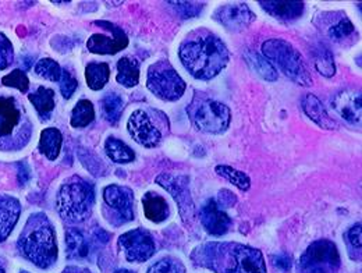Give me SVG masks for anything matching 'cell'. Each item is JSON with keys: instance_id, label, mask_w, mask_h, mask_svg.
I'll list each match as a JSON object with an SVG mask.
<instances>
[{"instance_id": "1", "label": "cell", "mask_w": 362, "mask_h": 273, "mask_svg": "<svg viewBox=\"0 0 362 273\" xmlns=\"http://www.w3.org/2000/svg\"><path fill=\"white\" fill-rule=\"evenodd\" d=\"M191 261L214 273H267L262 252L238 243L201 244L192 250Z\"/></svg>"}, {"instance_id": "2", "label": "cell", "mask_w": 362, "mask_h": 273, "mask_svg": "<svg viewBox=\"0 0 362 273\" xmlns=\"http://www.w3.org/2000/svg\"><path fill=\"white\" fill-rule=\"evenodd\" d=\"M184 69L197 80H212L228 63V50L223 41L205 28L192 31L179 47Z\"/></svg>"}, {"instance_id": "3", "label": "cell", "mask_w": 362, "mask_h": 273, "mask_svg": "<svg viewBox=\"0 0 362 273\" xmlns=\"http://www.w3.org/2000/svg\"><path fill=\"white\" fill-rule=\"evenodd\" d=\"M17 248L40 269H49L57 261V241L53 225L45 214H33L23 228Z\"/></svg>"}, {"instance_id": "4", "label": "cell", "mask_w": 362, "mask_h": 273, "mask_svg": "<svg viewBox=\"0 0 362 273\" xmlns=\"http://www.w3.org/2000/svg\"><path fill=\"white\" fill-rule=\"evenodd\" d=\"M33 134L31 122L13 96H0V151L24 148Z\"/></svg>"}, {"instance_id": "5", "label": "cell", "mask_w": 362, "mask_h": 273, "mask_svg": "<svg viewBox=\"0 0 362 273\" xmlns=\"http://www.w3.org/2000/svg\"><path fill=\"white\" fill-rule=\"evenodd\" d=\"M95 204L93 184L74 176L64 182L57 194L59 215L69 223H81L90 218Z\"/></svg>"}, {"instance_id": "6", "label": "cell", "mask_w": 362, "mask_h": 273, "mask_svg": "<svg viewBox=\"0 0 362 273\" xmlns=\"http://www.w3.org/2000/svg\"><path fill=\"white\" fill-rule=\"evenodd\" d=\"M187 115L197 130L208 134L226 132L231 120L230 109L225 103L201 92H195L191 103L187 106Z\"/></svg>"}, {"instance_id": "7", "label": "cell", "mask_w": 362, "mask_h": 273, "mask_svg": "<svg viewBox=\"0 0 362 273\" xmlns=\"http://www.w3.org/2000/svg\"><path fill=\"white\" fill-rule=\"evenodd\" d=\"M264 57L273 62L281 73L301 87H310L313 77L304 63L301 53L284 40L273 38L262 45Z\"/></svg>"}, {"instance_id": "8", "label": "cell", "mask_w": 362, "mask_h": 273, "mask_svg": "<svg viewBox=\"0 0 362 273\" xmlns=\"http://www.w3.org/2000/svg\"><path fill=\"white\" fill-rule=\"evenodd\" d=\"M146 87L159 99L175 102L182 96L187 86L168 60H159L148 69Z\"/></svg>"}, {"instance_id": "9", "label": "cell", "mask_w": 362, "mask_h": 273, "mask_svg": "<svg viewBox=\"0 0 362 273\" xmlns=\"http://www.w3.org/2000/svg\"><path fill=\"white\" fill-rule=\"evenodd\" d=\"M340 254L330 240H317L301 255L297 273H337L340 269Z\"/></svg>"}, {"instance_id": "10", "label": "cell", "mask_w": 362, "mask_h": 273, "mask_svg": "<svg viewBox=\"0 0 362 273\" xmlns=\"http://www.w3.org/2000/svg\"><path fill=\"white\" fill-rule=\"evenodd\" d=\"M103 215L112 226H123L134 221V194L130 188L112 184L103 190Z\"/></svg>"}, {"instance_id": "11", "label": "cell", "mask_w": 362, "mask_h": 273, "mask_svg": "<svg viewBox=\"0 0 362 273\" xmlns=\"http://www.w3.org/2000/svg\"><path fill=\"white\" fill-rule=\"evenodd\" d=\"M156 182L172 194L180 212L182 223L189 228L195 219V205L191 198L189 178L184 175L162 173L156 178Z\"/></svg>"}, {"instance_id": "12", "label": "cell", "mask_w": 362, "mask_h": 273, "mask_svg": "<svg viewBox=\"0 0 362 273\" xmlns=\"http://www.w3.org/2000/svg\"><path fill=\"white\" fill-rule=\"evenodd\" d=\"M119 247L123 250L129 262H145L155 254V241L145 228H134L120 236Z\"/></svg>"}, {"instance_id": "13", "label": "cell", "mask_w": 362, "mask_h": 273, "mask_svg": "<svg viewBox=\"0 0 362 273\" xmlns=\"http://www.w3.org/2000/svg\"><path fill=\"white\" fill-rule=\"evenodd\" d=\"M127 129L136 144L145 148H155L162 141L160 129L152 122L146 110L138 109L133 112L127 122Z\"/></svg>"}, {"instance_id": "14", "label": "cell", "mask_w": 362, "mask_h": 273, "mask_svg": "<svg viewBox=\"0 0 362 273\" xmlns=\"http://www.w3.org/2000/svg\"><path fill=\"white\" fill-rule=\"evenodd\" d=\"M214 20L228 31L240 33L251 25V23L255 20V14L245 3L225 4L215 11Z\"/></svg>"}, {"instance_id": "15", "label": "cell", "mask_w": 362, "mask_h": 273, "mask_svg": "<svg viewBox=\"0 0 362 273\" xmlns=\"http://www.w3.org/2000/svg\"><path fill=\"white\" fill-rule=\"evenodd\" d=\"M109 27L112 31V37H106V35H100V34L90 35V40L87 42V47L90 53L116 54L120 50L127 47L129 38H127L126 33L113 23H109Z\"/></svg>"}, {"instance_id": "16", "label": "cell", "mask_w": 362, "mask_h": 273, "mask_svg": "<svg viewBox=\"0 0 362 273\" xmlns=\"http://www.w3.org/2000/svg\"><path fill=\"white\" fill-rule=\"evenodd\" d=\"M199 219L204 228L216 237L226 234L231 226V219L226 212L216 204L215 199H208L199 209Z\"/></svg>"}, {"instance_id": "17", "label": "cell", "mask_w": 362, "mask_h": 273, "mask_svg": "<svg viewBox=\"0 0 362 273\" xmlns=\"http://www.w3.org/2000/svg\"><path fill=\"white\" fill-rule=\"evenodd\" d=\"M336 113L351 124L361 123V93L354 90H344L332 99Z\"/></svg>"}, {"instance_id": "18", "label": "cell", "mask_w": 362, "mask_h": 273, "mask_svg": "<svg viewBox=\"0 0 362 273\" xmlns=\"http://www.w3.org/2000/svg\"><path fill=\"white\" fill-rule=\"evenodd\" d=\"M21 207L18 199L10 195H0V243L4 241L18 222Z\"/></svg>"}, {"instance_id": "19", "label": "cell", "mask_w": 362, "mask_h": 273, "mask_svg": "<svg viewBox=\"0 0 362 273\" xmlns=\"http://www.w3.org/2000/svg\"><path fill=\"white\" fill-rule=\"evenodd\" d=\"M261 7L271 14L273 18L280 21H294L300 18L304 13L305 4L303 1H259Z\"/></svg>"}, {"instance_id": "20", "label": "cell", "mask_w": 362, "mask_h": 273, "mask_svg": "<svg viewBox=\"0 0 362 273\" xmlns=\"http://www.w3.org/2000/svg\"><path fill=\"white\" fill-rule=\"evenodd\" d=\"M142 205H144L145 218L152 223H162L170 215L168 201L162 195L153 191H148L142 197Z\"/></svg>"}, {"instance_id": "21", "label": "cell", "mask_w": 362, "mask_h": 273, "mask_svg": "<svg viewBox=\"0 0 362 273\" xmlns=\"http://www.w3.org/2000/svg\"><path fill=\"white\" fill-rule=\"evenodd\" d=\"M303 109L305 112V115L315 122L319 127L326 129V130H334L336 129V122L329 116L327 110L325 109V106L322 105V102L317 99L315 95L308 93L305 95V98L303 99Z\"/></svg>"}, {"instance_id": "22", "label": "cell", "mask_w": 362, "mask_h": 273, "mask_svg": "<svg viewBox=\"0 0 362 273\" xmlns=\"http://www.w3.org/2000/svg\"><path fill=\"white\" fill-rule=\"evenodd\" d=\"M90 241L83 231L70 228L66 233V255L69 260H83L90 255Z\"/></svg>"}, {"instance_id": "23", "label": "cell", "mask_w": 362, "mask_h": 273, "mask_svg": "<svg viewBox=\"0 0 362 273\" xmlns=\"http://www.w3.org/2000/svg\"><path fill=\"white\" fill-rule=\"evenodd\" d=\"M116 80L126 88H133L139 83V63L130 56H124L117 62Z\"/></svg>"}, {"instance_id": "24", "label": "cell", "mask_w": 362, "mask_h": 273, "mask_svg": "<svg viewBox=\"0 0 362 273\" xmlns=\"http://www.w3.org/2000/svg\"><path fill=\"white\" fill-rule=\"evenodd\" d=\"M105 151L107 158L113 162V163H130L136 159V153L134 151L124 144L123 141H120L119 138L115 136H109L105 142Z\"/></svg>"}, {"instance_id": "25", "label": "cell", "mask_w": 362, "mask_h": 273, "mask_svg": "<svg viewBox=\"0 0 362 273\" xmlns=\"http://www.w3.org/2000/svg\"><path fill=\"white\" fill-rule=\"evenodd\" d=\"M62 142H63L62 133L54 127H49L41 133L38 149L49 161H56L62 149Z\"/></svg>"}, {"instance_id": "26", "label": "cell", "mask_w": 362, "mask_h": 273, "mask_svg": "<svg viewBox=\"0 0 362 273\" xmlns=\"http://www.w3.org/2000/svg\"><path fill=\"white\" fill-rule=\"evenodd\" d=\"M30 102L34 105L42 120H47L54 109V92L50 88L40 87L38 90L28 95Z\"/></svg>"}, {"instance_id": "27", "label": "cell", "mask_w": 362, "mask_h": 273, "mask_svg": "<svg viewBox=\"0 0 362 273\" xmlns=\"http://www.w3.org/2000/svg\"><path fill=\"white\" fill-rule=\"evenodd\" d=\"M248 66L251 67V70L254 73H257L259 77H262L267 81H276L277 80V71L273 67V64L268 62V59H265L262 54L255 53L252 50H248L244 54Z\"/></svg>"}, {"instance_id": "28", "label": "cell", "mask_w": 362, "mask_h": 273, "mask_svg": "<svg viewBox=\"0 0 362 273\" xmlns=\"http://www.w3.org/2000/svg\"><path fill=\"white\" fill-rule=\"evenodd\" d=\"M123 108H124L123 98L116 92H109L102 98L103 117L106 122H109L113 126L119 123V120L122 117Z\"/></svg>"}, {"instance_id": "29", "label": "cell", "mask_w": 362, "mask_h": 273, "mask_svg": "<svg viewBox=\"0 0 362 273\" xmlns=\"http://www.w3.org/2000/svg\"><path fill=\"white\" fill-rule=\"evenodd\" d=\"M110 69L106 63H90L86 67V80L92 91H100L109 81Z\"/></svg>"}, {"instance_id": "30", "label": "cell", "mask_w": 362, "mask_h": 273, "mask_svg": "<svg viewBox=\"0 0 362 273\" xmlns=\"http://www.w3.org/2000/svg\"><path fill=\"white\" fill-rule=\"evenodd\" d=\"M95 119V109L93 105L87 99H81L71 112L70 124L76 129H83L90 126Z\"/></svg>"}, {"instance_id": "31", "label": "cell", "mask_w": 362, "mask_h": 273, "mask_svg": "<svg viewBox=\"0 0 362 273\" xmlns=\"http://www.w3.org/2000/svg\"><path fill=\"white\" fill-rule=\"evenodd\" d=\"M315 67L325 77H333L336 74L334 57L327 47L320 45L315 49Z\"/></svg>"}, {"instance_id": "32", "label": "cell", "mask_w": 362, "mask_h": 273, "mask_svg": "<svg viewBox=\"0 0 362 273\" xmlns=\"http://www.w3.org/2000/svg\"><path fill=\"white\" fill-rule=\"evenodd\" d=\"M216 173L219 176L225 178L231 184H234L241 191H247L251 187V180H250L248 175H245L244 172H240L234 168H230L226 165H219V166H216Z\"/></svg>"}, {"instance_id": "33", "label": "cell", "mask_w": 362, "mask_h": 273, "mask_svg": "<svg viewBox=\"0 0 362 273\" xmlns=\"http://www.w3.org/2000/svg\"><path fill=\"white\" fill-rule=\"evenodd\" d=\"M35 74L38 77H42L45 80L49 81H60V77H62V67L59 66L57 62H54L53 59H41L37 64H35V69H34Z\"/></svg>"}, {"instance_id": "34", "label": "cell", "mask_w": 362, "mask_h": 273, "mask_svg": "<svg viewBox=\"0 0 362 273\" xmlns=\"http://www.w3.org/2000/svg\"><path fill=\"white\" fill-rule=\"evenodd\" d=\"M361 223L358 222L344 233V240L349 247V254L354 261H361Z\"/></svg>"}, {"instance_id": "35", "label": "cell", "mask_w": 362, "mask_h": 273, "mask_svg": "<svg viewBox=\"0 0 362 273\" xmlns=\"http://www.w3.org/2000/svg\"><path fill=\"white\" fill-rule=\"evenodd\" d=\"M148 273H185V268L181 264L180 260H176L173 257H166L153 264Z\"/></svg>"}, {"instance_id": "36", "label": "cell", "mask_w": 362, "mask_h": 273, "mask_svg": "<svg viewBox=\"0 0 362 273\" xmlns=\"http://www.w3.org/2000/svg\"><path fill=\"white\" fill-rule=\"evenodd\" d=\"M1 83H3V86L16 88L20 92H27L30 87V80L25 76V73L21 70H13L10 74H7L1 79Z\"/></svg>"}, {"instance_id": "37", "label": "cell", "mask_w": 362, "mask_h": 273, "mask_svg": "<svg viewBox=\"0 0 362 273\" xmlns=\"http://www.w3.org/2000/svg\"><path fill=\"white\" fill-rule=\"evenodd\" d=\"M353 33H354V24L347 17L340 18L336 24H333L329 28V37L334 41L344 40V38L350 37Z\"/></svg>"}, {"instance_id": "38", "label": "cell", "mask_w": 362, "mask_h": 273, "mask_svg": "<svg viewBox=\"0 0 362 273\" xmlns=\"http://www.w3.org/2000/svg\"><path fill=\"white\" fill-rule=\"evenodd\" d=\"M14 60V49L8 38L0 33V70L7 69Z\"/></svg>"}, {"instance_id": "39", "label": "cell", "mask_w": 362, "mask_h": 273, "mask_svg": "<svg viewBox=\"0 0 362 273\" xmlns=\"http://www.w3.org/2000/svg\"><path fill=\"white\" fill-rule=\"evenodd\" d=\"M170 4L175 6V8L179 11L182 18H192L197 17L201 10H202V4L201 3H189V1H170Z\"/></svg>"}, {"instance_id": "40", "label": "cell", "mask_w": 362, "mask_h": 273, "mask_svg": "<svg viewBox=\"0 0 362 273\" xmlns=\"http://www.w3.org/2000/svg\"><path fill=\"white\" fill-rule=\"evenodd\" d=\"M59 83H60V92L66 99L71 98L78 87V81L67 70H62V77Z\"/></svg>"}, {"instance_id": "41", "label": "cell", "mask_w": 362, "mask_h": 273, "mask_svg": "<svg viewBox=\"0 0 362 273\" xmlns=\"http://www.w3.org/2000/svg\"><path fill=\"white\" fill-rule=\"evenodd\" d=\"M235 202H237V198H235V195L231 191H228V190H221L219 191L218 202H216L219 207L231 208V207L235 205Z\"/></svg>"}, {"instance_id": "42", "label": "cell", "mask_w": 362, "mask_h": 273, "mask_svg": "<svg viewBox=\"0 0 362 273\" xmlns=\"http://www.w3.org/2000/svg\"><path fill=\"white\" fill-rule=\"evenodd\" d=\"M273 265H274L279 271L287 272V271H290V268H291V257H290L288 254H286V252L279 254V255H276V257L273 258Z\"/></svg>"}, {"instance_id": "43", "label": "cell", "mask_w": 362, "mask_h": 273, "mask_svg": "<svg viewBox=\"0 0 362 273\" xmlns=\"http://www.w3.org/2000/svg\"><path fill=\"white\" fill-rule=\"evenodd\" d=\"M62 273H92L86 268H81V267H67L64 271Z\"/></svg>"}, {"instance_id": "44", "label": "cell", "mask_w": 362, "mask_h": 273, "mask_svg": "<svg viewBox=\"0 0 362 273\" xmlns=\"http://www.w3.org/2000/svg\"><path fill=\"white\" fill-rule=\"evenodd\" d=\"M115 273H133L132 271H129V269H117Z\"/></svg>"}, {"instance_id": "45", "label": "cell", "mask_w": 362, "mask_h": 273, "mask_svg": "<svg viewBox=\"0 0 362 273\" xmlns=\"http://www.w3.org/2000/svg\"><path fill=\"white\" fill-rule=\"evenodd\" d=\"M0 273H4V269H3V267L0 265Z\"/></svg>"}, {"instance_id": "46", "label": "cell", "mask_w": 362, "mask_h": 273, "mask_svg": "<svg viewBox=\"0 0 362 273\" xmlns=\"http://www.w3.org/2000/svg\"><path fill=\"white\" fill-rule=\"evenodd\" d=\"M21 273H30V272H21Z\"/></svg>"}]
</instances>
